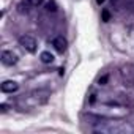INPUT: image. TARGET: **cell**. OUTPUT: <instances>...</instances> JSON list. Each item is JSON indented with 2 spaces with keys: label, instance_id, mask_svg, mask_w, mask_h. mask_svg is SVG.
<instances>
[{
  "label": "cell",
  "instance_id": "cell-1",
  "mask_svg": "<svg viewBox=\"0 0 134 134\" xmlns=\"http://www.w3.org/2000/svg\"><path fill=\"white\" fill-rule=\"evenodd\" d=\"M120 76L126 84H134V65L126 63L120 68Z\"/></svg>",
  "mask_w": 134,
  "mask_h": 134
},
{
  "label": "cell",
  "instance_id": "cell-2",
  "mask_svg": "<svg viewBox=\"0 0 134 134\" xmlns=\"http://www.w3.org/2000/svg\"><path fill=\"white\" fill-rule=\"evenodd\" d=\"M19 44H21L27 52H30V54H33V52L36 51V41H35V38L30 36V35H22V36L19 38Z\"/></svg>",
  "mask_w": 134,
  "mask_h": 134
},
{
  "label": "cell",
  "instance_id": "cell-3",
  "mask_svg": "<svg viewBox=\"0 0 134 134\" xmlns=\"http://www.w3.org/2000/svg\"><path fill=\"white\" fill-rule=\"evenodd\" d=\"M0 60H2V63L5 66H13L18 63V55L11 51H3L2 55H0Z\"/></svg>",
  "mask_w": 134,
  "mask_h": 134
},
{
  "label": "cell",
  "instance_id": "cell-4",
  "mask_svg": "<svg viewBox=\"0 0 134 134\" xmlns=\"http://www.w3.org/2000/svg\"><path fill=\"white\" fill-rule=\"evenodd\" d=\"M52 46H54V49H55L58 54H63V52L66 51L68 41H66V38H63L62 35H58V36H55V38H54V41H52Z\"/></svg>",
  "mask_w": 134,
  "mask_h": 134
},
{
  "label": "cell",
  "instance_id": "cell-5",
  "mask_svg": "<svg viewBox=\"0 0 134 134\" xmlns=\"http://www.w3.org/2000/svg\"><path fill=\"white\" fill-rule=\"evenodd\" d=\"M0 88H2L3 93H13V92H16L19 88V84L14 82V81H5V82H2Z\"/></svg>",
  "mask_w": 134,
  "mask_h": 134
},
{
  "label": "cell",
  "instance_id": "cell-6",
  "mask_svg": "<svg viewBox=\"0 0 134 134\" xmlns=\"http://www.w3.org/2000/svg\"><path fill=\"white\" fill-rule=\"evenodd\" d=\"M40 58H41V62L43 63H52L54 62V55L51 54V52H47V51H44V52H41V55H40Z\"/></svg>",
  "mask_w": 134,
  "mask_h": 134
},
{
  "label": "cell",
  "instance_id": "cell-7",
  "mask_svg": "<svg viewBox=\"0 0 134 134\" xmlns=\"http://www.w3.org/2000/svg\"><path fill=\"white\" fill-rule=\"evenodd\" d=\"M46 10H47L49 13H55V11H57V3L52 0V2H49V3L46 5Z\"/></svg>",
  "mask_w": 134,
  "mask_h": 134
},
{
  "label": "cell",
  "instance_id": "cell-8",
  "mask_svg": "<svg viewBox=\"0 0 134 134\" xmlns=\"http://www.w3.org/2000/svg\"><path fill=\"white\" fill-rule=\"evenodd\" d=\"M101 16H103V21H104V22L110 21V13H109L107 10H103V14H101Z\"/></svg>",
  "mask_w": 134,
  "mask_h": 134
},
{
  "label": "cell",
  "instance_id": "cell-9",
  "mask_svg": "<svg viewBox=\"0 0 134 134\" xmlns=\"http://www.w3.org/2000/svg\"><path fill=\"white\" fill-rule=\"evenodd\" d=\"M27 2H29V5H32V7H40L44 0H27Z\"/></svg>",
  "mask_w": 134,
  "mask_h": 134
},
{
  "label": "cell",
  "instance_id": "cell-10",
  "mask_svg": "<svg viewBox=\"0 0 134 134\" xmlns=\"http://www.w3.org/2000/svg\"><path fill=\"white\" fill-rule=\"evenodd\" d=\"M107 79H109V76L106 74V76H103L101 79H99V85H106L107 84Z\"/></svg>",
  "mask_w": 134,
  "mask_h": 134
},
{
  "label": "cell",
  "instance_id": "cell-11",
  "mask_svg": "<svg viewBox=\"0 0 134 134\" xmlns=\"http://www.w3.org/2000/svg\"><path fill=\"white\" fill-rule=\"evenodd\" d=\"M0 109H2V112H7V104H2V106H0Z\"/></svg>",
  "mask_w": 134,
  "mask_h": 134
},
{
  "label": "cell",
  "instance_id": "cell-12",
  "mask_svg": "<svg viewBox=\"0 0 134 134\" xmlns=\"http://www.w3.org/2000/svg\"><path fill=\"white\" fill-rule=\"evenodd\" d=\"M96 2H98V3L101 5V3H104V0H96Z\"/></svg>",
  "mask_w": 134,
  "mask_h": 134
}]
</instances>
